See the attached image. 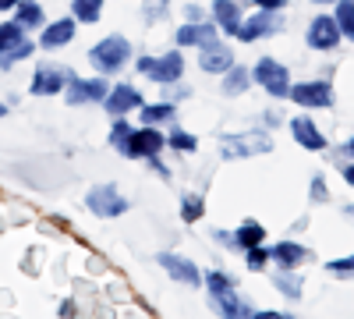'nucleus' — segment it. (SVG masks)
<instances>
[{"label":"nucleus","mask_w":354,"mask_h":319,"mask_svg":"<svg viewBox=\"0 0 354 319\" xmlns=\"http://www.w3.org/2000/svg\"><path fill=\"white\" fill-rule=\"evenodd\" d=\"M333 273H354V255H347V259H333V263H326Z\"/></svg>","instance_id":"f704fd0d"},{"label":"nucleus","mask_w":354,"mask_h":319,"mask_svg":"<svg viewBox=\"0 0 354 319\" xmlns=\"http://www.w3.org/2000/svg\"><path fill=\"white\" fill-rule=\"evenodd\" d=\"M32 50H36L32 43H28V39H21V43H18L15 50H8V53H0V71H8L11 64H18V61H25V57H28V53H32Z\"/></svg>","instance_id":"7c9ffc66"},{"label":"nucleus","mask_w":354,"mask_h":319,"mask_svg":"<svg viewBox=\"0 0 354 319\" xmlns=\"http://www.w3.org/2000/svg\"><path fill=\"white\" fill-rule=\"evenodd\" d=\"M163 146H167V138L156 131V125H145V128L131 131V138L124 142L121 156H128V160H149V156H160Z\"/></svg>","instance_id":"39448f33"},{"label":"nucleus","mask_w":354,"mask_h":319,"mask_svg":"<svg viewBox=\"0 0 354 319\" xmlns=\"http://www.w3.org/2000/svg\"><path fill=\"white\" fill-rule=\"evenodd\" d=\"M266 241V230H262V224L259 220H245L238 230H234V245H238V248H255V245H262Z\"/></svg>","instance_id":"412c9836"},{"label":"nucleus","mask_w":354,"mask_h":319,"mask_svg":"<svg viewBox=\"0 0 354 319\" xmlns=\"http://www.w3.org/2000/svg\"><path fill=\"white\" fill-rule=\"evenodd\" d=\"M15 21H18L21 28H39V25H43V4H36V0H18Z\"/></svg>","instance_id":"4be33fe9"},{"label":"nucleus","mask_w":354,"mask_h":319,"mask_svg":"<svg viewBox=\"0 0 354 319\" xmlns=\"http://www.w3.org/2000/svg\"><path fill=\"white\" fill-rule=\"evenodd\" d=\"M75 18H57L43 28V36H39V46L43 50H57V46H68L75 39Z\"/></svg>","instance_id":"f3484780"},{"label":"nucleus","mask_w":354,"mask_h":319,"mask_svg":"<svg viewBox=\"0 0 354 319\" xmlns=\"http://www.w3.org/2000/svg\"><path fill=\"white\" fill-rule=\"evenodd\" d=\"M252 4H259L262 11H283L287 0H252Z\"/></svg>","instance_id":"c9c22d12"},{"label":"nucleus","mask_w":354,"mask_h":319,"mask_svg":"<svg viewBox=\"0 0 354 319\" xmlns=\"http://www.w3.org/2000/svg\"><path fill=\"white\" fill-rule=\"evenodd\" d=\"M213 18H216V25L223 28L227 36H238V28H241V4H234V0H213Z\"/></svg>","instance_id":"aec40b11"},{"label":"nucleus","mask_w":354,"mask_h":319,"mask_svg":"<svg viewBox=\"0 0 354 319\" xmlns=\"http://www.w3.org/2000/svg\"><path fill=\"white\" fill-rule=\"evenodd\" d=\"M280 11H262L259 8V15H252L248 21H241V28H238V36L234 39H241V43H255V39H262V36H277L280 33V18H277Z\"/></svg>","instance_id":"9b49d317"},{"label":"nucleus","mask_w":354,"mask_h":319,"mask_svg":"<svg viewBox=\"0 0 354 319\" xmlns=\"http://www.w3.org/2000/svg\"><path fill=\"white\" fill-rule=\"evenodd\" d=\"M61 89H68V75L61 68H50V64L36 68V75H32V93L36 96H57Z\"/></svg>","instance_id":"dca6fc26"},{"label":"nucleus","mask_w":354,"mask_h":319,"mask_svg":"<svg viewBox=\"0 0 354 319\" xmlns=\"http://www.w3.org/2000/svg\"><path fill=\"white\" fill-rule=\"evenodd\" d=\"M312 4H337V0H312Z\"/></svg>","instance_id":"ea45409f"},{"label":"nucleus","mask_w":354,"mask_h":319,"mask_svg":"<svg viewBox=\"0 0 354 319\" xmlns=\"http://www.w3.org/2000/svg\"><path fill=\"white\" fill-rule=\"evenodd\" d=\"M156 263L177 280V284H185V287H198L202 284V273H198V266L192 263V259H185V255H174V252H160L156 255Z\"/></svg>","instance_id":"ddd939ff"},{"label":"nucleus","mask_w":354,"mask_h":319,"mask_svg":"<svg viewBox=\"0 0 354 319\" xmlns=\"http://www.w3.org/2000/svg\"><path fill=\"white\" fill-rule=\"evenodd\" d=\"M305 248L298 245V241H277L273 248H270V259L280 266V270H298L301 263H305Z\"/></svg>","instance_id":"6ab92c4d"},{"label":"nucleus","mask_w":354,"mask_h":319,"mask_svg":"<svg viewBox=\"0 0 354 319\" xmlns=\"http://www.w3.org/2000/svg\"><path fill=\"white\" fill-rule=\"evenodd\" d=\"M344 181H347V185H354V163H347V167H344Z\"/></svg>","instance_id":"e433bc0d"},{"label":"nucleus","mask_w":354,"mask_h":319,"mask_svg":"<svg viewBox=\"0 0 354 319\" xmlns=\"http://www.w3.org/2000/svg\"><path fill=\"white\" fill-rule=\"evenodd\" d=\"M290 135L298 138V146H305L308 153L326 149V138H322V131L312 125V118H294V121H290Z\"/></svg>","instance_id":"a211bd4d"},{"label":"nucleus","mask_w":354,"mask_h":319,"mask_svg":"<svg viewBox=\"0 0 354 319\" xmlns=\"http://www.w3.org/2000/svg\"><path fill=\"white\" fill-rule=\"evenodd\" d=\"M266 263H270V252H266L262 245H255V248H248V270H262Z\"/></svg>","instance_id":"473e14b6"},{"label":"nucleus","mask_w":354,"mask_h":319,"mask_svg":"<svg viewBox=\"0 0 354 319\" xmlns=\"http://www.w3.org/2000/svg\"><path fill=\"white\" fill-rule=\"evenodd\" d=\"M326 199H330V188L322 181V174H315L312 178V202H326Z\"/></svg>","instance_id":"72a5a7b5"},{"label":"nucleus","mask_w":354,"mask_h":319,"mask_svg":"<svg viewBox=\"0 0 354 319\" xmlns=\"http://www.w3.org/2000/svg\"><path fill=\"white\" fill-rule=\"evenodd\" d=\"M273 284L280 287V295H283V298H294V302L301 298V280H298V277H290V270H280V273L273 277Z\"/></svg>","instance_id":"cd10ccee"},{"label":"nucleus","mask_w":354,"mask_h":319,"mask_svg":"<svg viewBox=\"0 0 354 319\" xmlns=\"http://www.w3.org/2000/svg\"><path fill=\"white\" fill-rule=\"evenodd\" d=\"M174 103H145L142 107V121L145 125H160V121H170L174 118Z\"/></svg>","instance_id":"a878e982"},{"label":"nucleus","mask_w":354,"mask_h":319,"mask_svg":"<svg viewBox=\"0 0 354 319\" xmlns=\"http://www.w3.org/2000/svg\"><path fill=\"white\" fill-rule=\"evenodd\" d=\"M85 202H88V210H93L96 217H121V213H128V199L117 192L113 185L93 188V192L85 195Z\"/></svg>","instance_id":"9d476101"},{"label":"nucleus","mask_w":354,"mask_h":319,"mask_svg":"<svg viewBox=\"0 0 354 319\" xmlns=\"http://www.w3.org/2000/svg\"><path fill=\"white\" fill-rule=\"evenodd\" d=\"M344 153H347V156H354V138H347V146H344Z\"/></svg>","instance_id":"58836bf2"},{"label":"nucleus","mask_w":354,"mask_h":319,"mask_svg":"<svg viewBox=\"0 0 354 319\" xmlns=\"http://www.w3.org/2000/svg\"><path fill=\"white\" fill-rule=\"evenodd\" d=\"M128 57H131V43L124 36H106L88 50V64H93L100 75H113V71H121L128 64Z\"/></svg>","instance_id":"f257e3e1"},{"label":"nucleus","mask_w":354,"mask_h":319,"mask_svg":"<svg viewBox=\"0 0 354 319\" xmlns=\"http://www.w3.org/2000/svg\"><path fill=\"white\" fill-rule=\"evenodd\" d=\"M106 93H110V85H106L103 75H96V78H78V75H71V78H68V103H71V107L103 103Z\"/></svg>","instance_id":"0eeeda50"},{"label":"nucleus","mask_w":354,"mask_h":319,"mask_svg":"<svg viewBox=\"0 0 354 319\" xmlns=\"http://www.w3.org/2000/svg\"><path fill=\"white\" fill-rule=\"evenodd\" d=\"M25 39V28L18 25V21H8V25H0V53H8V50H15L18 43Z\"/></svg>","instance_id":"bb28decb"},{"label":"nucleus","mask_w":354,"mask_h":319,"mask_svg":"<svg viewBox=\"0 0 354 319\" xmlns=\"http://www.w3.org/2000/svg\"><path fill=\"white\" fill-rule=\"evenodd\" d=\"M202 213H205V202H202V195H185V199H181V220H185V224L202 220Z\"/></svg>","instance_id":"c85d7f7f"},{"label":"nucleus","mask_w":354,"mask_h":319,"mask_svg":"<svg viewBox=\"0 0 354 319\" xmlns=\"http://www.w3.org/2000/svg\"><path fill=\"white\" fill-rule=\"evenodd\" d=\"M4 113H8V107H4V103H0V118H4Z\"/></svg>","instance_id":"a19ab883"},{"label":"nucleus","mask_w":354,"mask_h":319,"mask_svg":"<svg viewBox=\"0 0 354 319\" xmlns=\"http://www.w3.org/2000/svg\"><path fill=\"white\" fill-rule=\"evenodd\" d=\"M252 78L270 96H290V71L280 61H273V57H262V61L252 68Z\"/></svg>","instance_id":"20e7f679"},{"label":"nucleus","mask_w":354,"mask_h":319,"mask_svg":"<svg viewBox=\"0 0 354 319\" xmlns=\"http://www.w3.org/2000/svg\"><path fill=\"white\" fill-rule=\"evenodd\" d=\"M138 71L149 75V78L160 82V85H174L177 78L185 75V57L177 53V50H170V53H163V57H142Z\"/></svg>","instance_id":"7ed1b4c3"},{"label":"nucleus","mask_w":354,"mask_h":319,"mask_svg":"<svg viewBox=\"0 0 354 319\" xmlns=\"http://www.w3.org/2000/svg\"><path fill=\"white\" fill-rule=\"evenodd\" d=\"M308 46L312 50H337V43L344 39V33H340V25H337V18L333 15H315L312 18V25H308Z\"/></svg>","instance_id":"6e6552de"},{"label":"nucleus","mask_w":354,"mask_h":319,"mask_svg":"<svg viewBox=\"0 0 354 319\" xmlns=\"http://www.w3.org/2000/svg\"><path fill=\"white\" fill-rule=\"evenodd\" d=\"M71 15H75V21L93 25L103 15V0H71Z\"/></svg>","instance_id":"b1692460"},{"label":"nucleus","mask_w":354,"mask_h":319,"mask_svg":"<svg viewBox=\"0 0 354 319\" xmlns=\"http://www.w3.org/2000/svg\"><path fill=\"white\" fill-rule=\"evenodd\" d=\"M248 82H252V71L234 64V68L223 75V93H227V96H241V93H248Z\"/></svg>","instance_id":"5701e85b"},{"label":"nucleus","mask_w":354,"mask_h":319,"mask_svg":"<svg viewBox=\"0 0 354 319\" xmlns=\"http://www.w3.org/2000/svg\"><path fill=\"white\" fill-rule=\"evenodd\" d=\"M103 107H106L110 118H124V113H131V110H142L145 103H142V93L135 89V85H110Z\"/></svg>","instance_id":"f8f14e48"},{"label":"nucleus","mask_w":354,"mask_h":319,"mask_svg":"<svg viewBox=\"0 0 354 319\" xmlns=\"http://www.w3.org/2000/svg\"><path fill=\"white\" fill-rule=\"evenodd\" d=\"M11 8H18V0H0V11H11Z\"/></svg>","instance_id":"4c0bfd02"},{"label":"nucleus","mask_w":354,"mask_h":319,"mask_svg":"<svg viewBox=\"0 0 354 319\" xmlns=\"http://www.w3.org/2000/svg\"><path fill=\"white\" fill-rule=\"evenodd\" d=\"M131 131H135V128H131L124 118H113V128H110V146H113L117 153H121V149H124V142L131 138Z\"/></svg>","instance_id":"2f4dec72"},{"label":"nucleus","mask_w":354,"mask_h":319,"mask_svg":"<svg viewBox=\"0 0 354 319\" xmlns=\"http://www.w3.org/2000/svg\"><path fill=\"white\" fill-rule=\"evenodd\" d=\"M273 149V138L266 131H245V135H227L223 138V156H259V153H270Z\"/></svg>","instance_id":"423d86ee"},{"label":"nucleus","mask_w":354,"mask_h":319,"mask_svg":"<svg viewBox=\"0 0 354 319\" xmlns=\"http://www.w3.org/2000/svg\"><path fill=\"white\" fill-rule=\"evenodd\" d=\"M290 100L305 110H322V107H333V89L330 82H298L290 85Z\"/></svg>","instance_id":"1a4fd4ad"},{"label":"nucleus","mask_w":354,"mask_h":319,"mask_svg":"<svg viewBox=\"0 0 354 319\" xmlns=\"http://www.w3.org/2000/svg\"><path fill=\"white\" fill-rule=\"evenodd\" d=\"M216 21H188L177 28V46H209L216 39Z\"/></svg>","instance_id":"2eb2a0df"},{"label":"nucleus","mask_w":354,"mask_h":319,"mask_svg":"<svg viewBox=\"0 0 354 319\" xmlns=\"http://www.w3.org/2000/svg\"><path fill=\"white\" fill-rule=\"evenodd\" d=\"M205 291H209V302L220 316H241V298L234 291V284L220 273V270H209L205 273Z\"/></svg>","instance_id":"f03ea898"},{"label":"nucleus","mask_w":354,"mask_h":319,"mask_svg":"<svg viewBox=\"0 0 354 319\" xmlns=\"http://www.w3.org/2000/svg\"><path fill=\"white\" fill-rule=\"evenodd\" d=\"M337 25H340V33L344 39H354V0H337Z\"/></svg>","instance_id":"393cba45"},{"label":"nucleus","mask_w":354,"mask_h":319,"mask_svg":"<svg viewBox=\"0 0 354 319\" xmlns=\"http://www.w3.org/2000/svg\"><path fill=\"white\" fill-rule=\"evenodd\" d=\"M167 146L177 149V153H195V149H198V138H195L192 131H181V128H177V131L167 138Z\"/></svg>","instance_id":"c756f323"},{"label":"nucleus","mask_w":354,"mask_h":319,"mask_svg":"<svg viewBox=\"0 0 354 319\" xmlns=\"http://www.w3.org/2000/svg\"><path fill=\"white\" fill-rule=\"evenodd\" d=\"M198 68L205 75H227L234 68V50L220 39H213L209 46H202V57H198Z\"/></svg>","instance_id":"4468645a"}]
</instances>
